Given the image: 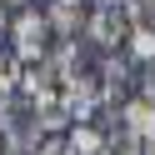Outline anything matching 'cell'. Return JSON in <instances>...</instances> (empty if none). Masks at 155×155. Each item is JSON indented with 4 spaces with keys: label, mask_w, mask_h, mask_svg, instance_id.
<instances>
[{
    "label": "cell",
    "mask_w": 155,
    "mask_h": 155,
    "mask_svg": "<svg viewBox=\"0 0 155 155\" xmlns=\"http://www.w3.org/2000/svg\"><path fill=\"white\" fill-rule=\"evenodd\" d=\"M50 45H55V30H50V20H45V10L25 5V10L10 20V50L20 55L25 65H35V60L50 55Z\"/></svg>",
    "instance_id": "1"
},
{
    "label": "cell",
    "mask_w": 155,
    "mask_h": 155,
    "mask_svg": "<svg viewBox=\"0 0 155 155\" xmlns=\"http://www.w3.org/2000/svg\"><path fill=\"white\" fill-rule=\"evenodd\" d=\"M135 95H140V100H150V105H155V60H150V65H140V70H135Z\"/></svg>",
    "instance_id": "10"
},
{
    "label": "cell",
    "mask_w": 155,
    "mask_h": 155,
    "mask_svg": "<svg viewBox=\"0 0 155 155\" xmlns=\"http://www.w3.org/2000/svg\"><path fill=\"white\" fill-rule=\"evenodd\" d=\"M140 150H145V145L125 130V120H115L110 130H105V155H140Z\"/></svg>",
    "instance_id": "8"
},
{
    "label": "cell",
    "mask_w": 155,
    "mask_h": 155,
    "mask_svg": "<svg viewBox=\"0 0 155 155\" xmlns=\"http://www.w3.org/2000/svg\"><path fill=\"white\" fill-rule=\"evenodd\" d=\"M95 5H120V0H95Z\"/></svg>",
    "instance_id": "15"
},
{
    "label": "cell",
    "mask_w": 155,
    "mask_h": 155,
    "mask_svg": "<svg viewBox=\"0 0 155 155\" xmlns=\"http://www.w3.org/2000/svg\"><path fill=\"white\" fill-rule=\"evenodd\" d=\"M85 35H90L100 50H115V45H125V35H130V20H125L120 5H95V10L85 15Z\"/></svg>",
    "instance_id": "2"
},
{
    "label": "cell",
    "mask_w": 155,
    "mask_h": 155,
    "mask_svg": "<svg viewBox=\"0 0 155 155\" xmlns=\"http://www.w3.org/2000/svg\"><path fill=\"white\" fill-rule=\"evenodd\" d=\"M0 5H15V10H25V5H35V0H0Z\"/></svg>",
    "instance_id": "13"
},
{
    "label": "cell",
    "mask_w": 155,
    "mask_h": 155,
    "mask_svg": "<svg viewBox=\"0 0 155 155\" xmlns=\"http://www.w3.org/2000/svg\"><path fill=\"white\" fill-rule=\"evenodd\" d=\"M10 35V15H5V5H0V40Z\"/></svg>",
    "instance_id": "12"
},
{
    "label": "cell",
    "mask_w": 155,
    "mask_h": 155,
    "mask_svg": "<svg viewBox=\"0 0 155 155\" xmlns=\"http://www.w3.org/2000/svg\"><path fill=\"white\" fill-rule=\"evenodd\" d=\"M125 50H130V65H135V70H140V65H150V60H155V25H130Z\"/></svg>",
    "instance_id": "6"
},
{
    "label": "cell",
    "mask_w": 155,
    "mask_h": 155,
    "mask_svg": "<svg viewBox=\"0 0 155 155\" xmlns=\"http://www.w3.org/2000/svg\"><path fill=\"white\" fill-rule=\"evenodd\" d=\"M65 155H105V130L70 125V130H65Z\"/></svg>",
    "instance_id": "5"
},
{
    "label": "cell",
    "mask_w": 155,
    "mask_h": 155,
    "mask_svg": "<svg viewBox=\"0 0 155 155\" xmlns=\"http://www.w3.org/2000/svg\"><path fill=\"white\" fill-rule=\"evenodd\" d=\"M45 20H50L55 40H75V30H85L80 0H50V5H45Z\"/></svg>",
    "instance_id": "3"
},
{
    "label": "cell",
    "mask_w": 155,
    "mask_h": 155,
    "mask_svg": "<svg viewBox=\"0 0 155 155\" xmlns=\"http://www.w3.org/2000/svg\"><path fill=\"white\" fill-rule=\"evenodd\" d=\"M0 155H25V140H20L10 115H0Z\"/></svg>",
    "instance_id": "9"
},
{
    "label": "cell",
    "mask_w": 155,
    "mask_h": 155,
    "mask_svg": "<svg viewBox=\"0 0 155 155\" xmlns=\"http://www.w3.org/2000/svg\"><path fill=\"white\" fill-rule=\"evenodd\" d=\"M25 155H65V135H45L40 145H30Z\"/></svg>",
    "instance_id": "11"
},
{
    "label": "cell",
    "mask_w": 155,
    "mask_h": 155,
    "mask_svg": "<svg viewBox=\"0 0 155 155\" xmlns=\"http://www.w3.org/2000/svg\"><path fill=\"white\" fill-rule=\"evenodd\" d=\"M20 70H25V60L0 45V95L5 100H15V90H20Z\"/></svg>",
    "instance_id": "7"
},
{
    "label": "cell",
    "mask_w": 155,
    "mask_h": 155,
    "mask_svg": "<svg viewBox=\"0 0 155 155\" xmlns=\"http://www.w3.org/2000/svg\"><path fill=\"white\" fill-rule=\"evenodd\" d=\"M120 120H125V130H130L140 145H150V140H155V105H150V100L130 95V100L120 105Z\"/></svg>",
    "instance_id": "4"
},
{
    "label": "cell",
    "mask_w": 155,
    "mask_h": 155,
    "mask_svg": "<svg viewBox=\"0 0 155 155\" xmlns=\"http://www.w3.org/2000/svg\"><path fill=\"white\" fill-rule=\"evenodd\" d=\"M140 155H155V140H150V145H145V150H140Z\"/></svg>",
    "instance_id": "14"
}]
</instances>
